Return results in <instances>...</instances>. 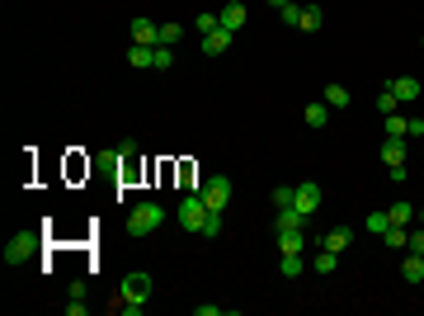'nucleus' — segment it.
Wrapping results in <instances>:
<instances>
[{
  "label": "nucleus",
  "mask_w": 424,
  "mask_h": 316,
  "mask_svg": "<svg viewBox=\"0 0 424 316\" xmlns=\"http://www.w3.org/2000/svg\"><path fill=\"white\" fill-rule=\"evenodd\" d=\"M146 297H151V274L146 269H137V274H123V284H118V312H128V316H137V312H146Z\"/></svg>",
  "instance_id": "f257e3e1"
},
{
  "label": "nucleus",
  "mask_w": 424,
  "mask_h": 316,
  "mask_svg": "<svg viewBox=\"0 0 424 316\" xmlns=\"http://www.w3.org/2000/svg\"><path fill=\"white\" fill-rule=\"evenodd\" d=\"M160 222H165V208H160V203H137V208L128 212V232H133V236H151Z\"/></svg>",
  "instance_id": "f03ea898"
},
{
  "label": "nucleus",
  "mask_w": 424,
  "mask_h": 316,
  "mask_svg": "<svg viewBox=\"0 0 424 316\" xmlns=\"http://www.w3.org/2000/svg\"><path fill=\"white\" fill-rule=\"evenodd\" d=\"M203 217H208L203 194H189L184 203H180V227H184V232H203Z\"/></svg>",
  "instance_id": "7ed1b4c3"
},
{
  "label": "nucleus",
  "mask_w": 424,
  "mask_h": 316,
  "mask_svg": "<svg viewBox=\"0 0 424 316\" xmlns=\"http://www.w3.org/2000/svg\"><path fill=\"white\" fill-rule=\"evenodd\" d=\"M38 245H43V236H38V232H19V236H10V245H5V260L19 264V260H28Z\"/></svg>",
  "instance_id": "20e7f679"
},
{
  "label": "nucleus",
  "mask_w": 424,
  "mask_h": 316,
  "mask_svg": "<svg viewBox=\"0 0 424 316\" xmlns=\"http://www.w3.org/2000/svg\"><path fill=\"white\" fill-rule=\"evenodd\" d=\"M198 194H203V203H208V208H227V198H231V180H227V175H212Z\"/></svg>",
  "instance_id": "39448f33"
},
{
  "label": "nucleus",
  "mask_w": 424,
  "mask_h": 316,
  "mask_svg": "<svg viewBox=\"0 0 424 316\" xmlns=\"http://www.w3.org/2000/svg\"><path fill=\"white\" fill-rule=\"evenodd\" d=\"M292 208L302 212V217H311L320 208V185H297L292 189Z\"/></svg>",
  "instance_id": "423d86ee"
},
{
  "label": "nucleus",
  "mask_w": 424,
  "mask_h": 316,
  "mask_svg": "<svg viewBox=\"0 0 424 316\" xmlns=\"http://www.w3.org/2000/svg\"><path fill=\"white\" fill-rule=\"evenodd\" d=\"M128 33H133V43H142V48H156L160 43V24H151V19H133Z\"/></svg>",
  "instance_id": "0eeeda50"
},
{
  "label": "nucleus",
  "mask_w": 424,
  "mask_h": 316,
  "mask_svg": "<svg viewBox=\"0 0 424 316\" xmlns=\"http://www.w3.org/2000/svg\"><path fill=\"white\" fill-rule=\"evenodd\" d=\"M302 245H307V232H302V227H283V232H278V250H283V255H292V250L302 255Z\"/></svg>",
  "instance_id": "6e6552de"
},
{
  "label": "nucleus",
  "mask_w": 424,
  "mask_h": 316,
  "mask_svg": "<svg viewBox=\"0 0 424 316\" xmlns=\"http://www.w3.org/2000/svg\"><path fill=\"white\" fill-rule=\"evenodd\" d=\"M231 38H236V33H227V28H212V33H203V53H208V57L227 53V48H231Z\"/></svg>",
  "instance_id": "1a4fd4ad"
},
{
  "label": "nucleus",
  "mask_w": 424,
  "mask_h": 316,
  "mask_svg": "<svg viewBox=\"0 0 424 316\" xmlns=\"http://www.w3.org/2000/svg\"><path fill=\"white\" fill-rule=\"evenodd\" d=\"M392 90H396L401 104H415V100H420V80H415V76H396V80H392Z\"/></svg>",
  "instance_id": "9d476101"
},
{
  "label": "nucleus",
  "mask_w": 424,
  "mask_h": 316,
  "mask_svg": "<svg viewBox=\"0 0 424 316\" xmlns=\"http://www.w3.org/2000/svg\"><path fill=\"white\" fill-rule=\"evenodd\" d=\"M401 279H405V284H420V279H424V255L405 250V260H401Z\"/></svg>",
  "instance_id": "9b49d317"
},
{
  "label": "nucleus",
  "mask_w": 424,
  "mask_h": 316,
  "mask_svg": "<svg viewBox=\"0 0 424 316\" xmlns=\"http://www.w3.org/2000/svg\"><path fill=\"white\" fill-rule=\"evenodd\" d=\"M217 19H222V28H227V33H236V28L245 24V5H240V0H231V5H227Z\"/></svg>",
  "instance_id": "f8f14e48"
},
{
  "label": "nucleus",
  "mask_w": 424,
  "mask_h": 316,
  "mask_svg": "<svg viewBox=\"0 0 424 316\" xmlns=\"http://www.w3.org/2000/svg\"><path fill=\"white\" fill-rule=\"evenodd\" d=\"M311 269H316V274H335V269H340V255H335L330 245H320L316 255H311Z\"/></svg>",
  "instance_id": "ddd939ff"
},
{
  "label": "nucleus",
  "mask_w": 424,
  "mask_h": 316,
  "mask_svg": "<svg viewBox=\"0 0 424 316\" xmlns=\"http://www.w3.org/2000/svg\"><path fill=\"white\" fill-rule=\"evenodd\" d=\"M382 160H387V165H401V160H405V137H387V142H382Z\"/></svg>",
  "instance_id": "4468645a"
},
{
  "label": "nucleus",
  "mask_w": 424,
  "mask_h": 316,
  "mask_svg": "<svg viewBox=\"0 0 424 316\" xmlns=\"http://www.w3.org/2000/svg\"><path fill=\"white\" fill-rule=\"evenodd\" d=\"M302 118H307V128H325V123H330V104H325V100H320V104H307Z\"/></svg>",
  "instance_id": "2eb2a0df"
},
{
  "label": "nucleus",
  "mask_w": 424,
  "mask_h": 316,
  "mask_svg": "<svg viewBox=\"0 0 424 316\" xmlns=\"http://www.w3.org/2000/svg\"><path fill=\"white\" fill-rule=\"evenodd\" d=\"M320 24H325V15H320L316 5H302V19H297V28H307V33H316Z\"/></svg>",
  "instance_id": "dca6fc26"
},
{
  "label": "nucleus",
  "mask_w": 424,
  "mask_h": 316,
  "mask_svg": "<svg viewBox=\"0 0 424 316\" xmlns=\"http://www.w3.org/2000/svg\"><path fill=\"white\" fill-rule=\"evenodd\" d=\"M278 269H283V279H297V274L307 269V260H302V255L292 250V255H283V260H278Z\"/></svg>",
  "instance_id": "f3484780"
},
{
  "label": "nucleus",
  "mask_w": 424,
  "mask_h": 316,
  "mask_svg": "<svg viewBox=\"0 0 424 316\" xmlns=\"http://www.w3.org/2000/svg\"><path fill=\"white\" fill-rule=\"evenodd\" d=\"M363 227H368L372 236H387V227H392V212H368V222H363Z\"/></svg>",
  "instance_id": "a211bd4d"
},
{
  "label": "nucleus",
  "mask_w": 424,
  "mask_h": 316,
  "mask_svg": "<svg viewBox=\"0 0 424 316\" xmlns=\"http://www.w3.org/2000/svg\"><path fill=\"white\" fill-rule=\"evenodd\" d=\"M325 104L330 109H349V90L345 85H325Z\"/></svg>",
  "instance_id": "6ab92c4d"
},
{
  "label": "nucleus",
  "mask_w": 424,
  "mask_h": 316,
  "mask_svg": "<svg viewBox=\"0 0 424 316\" xmlns=\"http://www.w3.org/2000/svg\"><path fill=\"white\" fill-rule=\"evenodd\" d=\"M170 66H175V48L156 43V62H151V71H170Z\"/></svg>",
  "instance_id": "aec40b11"
},
{
  "label": "nucleus",
  "mask_w": 424,
  "mask_h": 316,
  "mask_svg": "<svg viewBox=\"0 0 424 316\" xmlns=\"http://www.w3.org/2000/svg\"><path fill=\"white\" fill-rule=\"evenodd\" d=\"M128 62H133V66H151V62H156V48H142V43H133Z\"/></svg>",
  "instance_id": "412c9836"
},
{
  "label": "nucleus",
  "mask_w": 424,
  "mask_h": 316,
  "mask_svg": "<svg viewBox=\"0 0 424 316\" xmlns=\"http://www.w3.org/2000/svg\"><path fill=\"white\" fill-rule=\"evenodd\" d=\"M396 109H401V100H396V90L387 85V90L377 95V113H396Z\"/></svg>",
  "instance_id": "4be33fe9"
},
{
  "label": "nucleus",
  "mask_w": 424,
  "mask_h": 316,
  "mask_svg": "<svg viewBox=\"0 0 424 316\" xmlns=\"http://www.w3.org/2000/svg\"><path fill=\"white\" fill-rule=\"evenodd\" d=\"M278 19H283L288 28H297V19H302V5H297V0H288V5H278Z\"/></svg>",
  "instance_id": "5701e85b"
},
{
  "label": "nucleus",
  "mask_w": 424,
  "mask_h": 316,
  "mask_svg": "<svg viewBox=\"0 0 424 316\" xmlns=\"http://www.w3.org/2000/svg\"><path fill=\"white\" fill-rule=\"evenodd\" d=\"M222 232V208H208V217H203V232L198 236H217Z\"/></svg>",
  "instance_id": "b1692460"
},
{
  "label": "nucleus",
  "mask_w": 424,
  "mask_h": 316,
  "mask_svg": "<svg viewBox=\"0 0 424 316\" xmlns=\"http://www.w3.org/2000/svg\"><path fill=\"white\" fill-rule=\"evenodd\" d=\"M180 38H184V24H160V43H165V48H175Z\"/></svg>",
  "instance_id": "393cba45"
},
{
  "label": "nucleus",
  "mask_w": 424,
  "mask_h": 316,
  "mask_svg": "<svg viewBox=\"0 0 424 316\" xmlns=\"http://www.w3.org/2000/svg\"><path fill=\"white\" fill-rule=\"evenodd\" d=\"M292 189H297V185H278V189H273V212L292 208Z\"/></svg>",
  "instance_id": "a878e982"
},
{
  "label": "nucleus",
  "mask_w": 424,
  "mask_h": 316,
  "mask_svg": "<svg viewBox=\"0 0 424 316\" xmlns=\"http://www.w3.org/2000/svg\"><path fill=\"white\" fill-rule=\"evenodd\" d=\"M392 222H396V227L415 222V208H410V203H392Z\"/></svg>",
  "instance_id": "bb28decb"
},
{
  "label": "nucleus",
  "mask_w": 424,
  "mask_h": 316,
  "mask_svg": "<svg viewBox=\"0 0 424 316\" xmlns=\"http://www.w3.org/2000/svg\"><path fill=\"white\" fill-rule=\"evenodd\" d=\"M320 245H330V250L340 255V250H349V232H330V236L320 241Z\"/></svg>",
  "instance_id": "cd10ccee"
},
{
  "label": "nucleus",
  "mask_w": 424,
  "mask_h": 316,
  "mask_svg": "<svg viewBox=\"0 0 424 316\" xmlns=\"http://www.w3.org/2000/svg\"><path fill=\"white\" fill-rule=\"evenodd\" d=\"M387 245H396V250H405V227H396V222H392V227H387Z\"/></svg>",
  "instance_id": "c85d7f7f"
},
{
  "label": "nucleus",
  "mask_w": 424,
  "mask_h": 316,
  "mask_svg": "<svg viewBox=\"0 0 424 316\" xmlns=\"http://www.w3.org/2000/svg\"><path fill=\"white\" fill-rule=\"evenodd\" d=\"M387 137H405V118L401 113H387Z\"/></svg>",
  "instance_id": "c756f323"
},
{
  "label": "nucleus",
  "mask_w": 424,
  "mask_h": 316,
  "mask_svg": "<svg viewBox=\"0 0 424 316\" xmlns=\"http://www.w3.org/2000/svg\"><path fill=\"white\" fill-rule=\"evenodd\" d=\"M405 250H415V255H424V232H405Z\"/></svg>",
  "instance_id": "7c9ffc66"
},
{
  "label": "nucleus",
  "mask_w": 424,
  "mask_h": 316,
  "mask_svg": "<svg viewBox=\"0 0 424 316\" xmlns=\"http://www.w3.org/2000/svg\"><path fill=\"white\" fill-rule=\"evenodd\" d=\"M198 316H231V307H217V302H198Z\"/></svg>",
  "instance_id": "2f4dec72"
},
{
  "label": "nucleus",
  "mask_w": 424,
  "mask_h": 316,
  "mask_svg": "<svg viewBox=\"0 0 424 316\" xmlns=\"http://www.w3.org/2000/svg\"><path fill=\"white\" fill-rule=\"evenodd\" d=\"M387 175H392V185H405L410 170H405V160H401V165H387Z\"/></svg>",
  "instance_id": "473e14b6"
},
{
  "label": "nucleus",
  "mask_w": 424,
  "mask_h": 316,
  "mask_svg": "<svg viewBox=\"0 0 424 316\" xmlns=\"http://www.w3.org/2000/svg\"><path fill=\"white\" fill-rule=\"evenodd\" d=\"M405 137H424V118H405Z\"/></svg>",
  "instance_id": "72a5a7b5"
},
{
  "label": "nucleus",
  "mask_w": 424,
  "mask_h": 316,
  "mask_svg": "<svg viewBox=\"0 0 424 316\" xmlns=\"http://www.w3.org/2000/svg\"><path fill=\"white\" fill-rule=\"evenodd\" d=\"M269 5H288V0H269Z\"/></svg>",
  "instance_id": "f704fd0d"
}]
</instances>
